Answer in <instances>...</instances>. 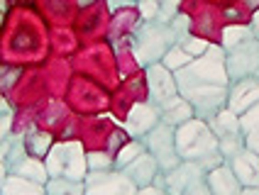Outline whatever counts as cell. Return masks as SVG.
<instances>
[{
    "instance_id": "cell-35",
    "label": "cell",
    "mask_w": 259,
    "mask_h": 195,
    "mask_svg": "<svg viewBox=\"0 0 259 195\" xmlns=\"http://www.w3.org/2000/svg\"><path fill=\"white\" fill-rule=\"evenodd\" d=\"M135 3H140V0H110V10H117V8H130V5H135Z\"/></svg>"
},
{
    "instance_id": "cell-32",
    "label": "cell",
    "mask_w": 259,
    "mask_h": 195,
    "mask_svg": "<svg viewBox=\"0 0 259 195\" xmlns=\"http://www.w3.org/2000/svg\"><path fill=\"white\" fill-rule=\"evenodd\" d=\"M245 147L249 152H254L259 156V132H252V134H247L245 137Z\"/></svg>"
},
{
    "instance_id": "cell-6",
    "label": "cell",
    "mask_w": 259,
    "mask_h": 195,
    "mask_svg": "<svg viewBox=\"0 0 259 195\" xmlns=\"http://www.w3.org/2000/svg\"><path fill=\"white\" fill-rule=\"evenodd\" d=\"M142 141H144V149L157 159L161 173H166V171H171L174 166L181 164V156L176 152V129L174 127L159 122L152 132L144 134Z\"/></svg>"
},
{
    "instance_id": "cell-11",
    "label": "cell",
    "mask_w": 259,
    "mask_h": 195,
    "mask_svg": "<svg viewBox=\"0 0 259 195\" xmlns=\"http://www.w3.org/2000/svg\"><path fill=\"white\" fill-rule=\"evenodd\" d=\"M159 122H161V117H159V108L157 105H152V103L147 100V103H137V105L130 110L122 129L130 134V139H142L144 134H147V132H152Z\"/></svg>"
},
{
    "instance_id": "cell-13",
    "label": "cell",
    "mask_w": 259,
    "mask_h": 195,
    "mask_svg": "<svg viewBox=\"0 0 259 195\" xmlns=\"http://www.w3.org/2000/svg\"><path fill=\"white\" fill-rule=\"evenodd\" d=\"M205 185L210 188L213 195H240L242 193V183L237 181L235 171L230 168L228 161L218 164L215 168H210L205 173Z\"/></svg>"
},
{
    "instance_id": "cell-17",
    "label": "cell",
    "mask_w": 259,
    "mask_h": 195,
    "mask_svg": "<svg viewBox=\"0 0 259 195\" xmlns=\"http://www.w3.org/2000/svg\"><path fill=\"white\" fill-rule=\"evenodd\" d=\"M8 173H15V176H22V178H29V181H37V183H47L49 181V171L44 166V159H34V156H25L20 159L15 166L8 168Z\"/></svg>"
},
{
    "instance_id": "cell-3",
    "label": "cell",
    "mask_w": 259,
    "mask_h": 195,
    "mask_svg": "<svg viewBox=\"0 0 259 195\" xmlns=\"http://www.w3.org/2000/svg\"><path fill=\"white\" fill-rule=\"evenodd\" d=\"M176 42H179V34L174 32L171 25L157 22V20H152V22H144L142 20L137 25L135 37H132V54L147 69L152 64H161L164 54Z\"/></svg>"
},
{
    "instance_id": "cell-19",
    "label": "cell",
    "mask_w": 259,
    "mask_h": 195,
    "mask_svg": "<svg viewBox=\"0 0 259 195\" xmlns=\"http://www.w3.org/2000/svg\"><path fill=\"white\" fill-rule=\"evenodd\" d=\"M22 139H25V149H27V154L29 156H34V159H47V154L52 152V147H54L52 134L39 132V129H29L27 134H22Z\"/></svg>"
},
{
    "instance_id": "cell-8",
    "label": "cell",
    "mask_w": 259,
    "mask_h": 195,
    "mask_svg": "<svg viewBox=\"0 0 259 195\" xmlns=\"http://www.w3.org/2000/svg\"><path fill=\"white\" fill-rule=\"evenodd\" d=\"M83 195H137V185L122 171H88L83 178Z\"/></svg>"
},
{
    "instance_id": "cell-21",
    "label": "cell",
    "mask_w": 259,
    "mask_h": 195,
    "mask_svg": "<svg viewBox=\"0 0 259 195\" xmlns=\"http://www.w3.org/2000/svg\"><path fill=\"white\" fill-rule=\"evenodd\" d=\"M254 34H252V29L249 25H232V27H225L223 29V39H220V46H223V52H230L232 46H237V44L247 42V39H252Z\"/></svg>"
},
{
    "instance_id": "cell-26",
    "label": "cell",
    "mask_w": 259,
    "mask_h": 195,
    "mask_svg": "<svg viewBox=\"0 0 259 195\" xmlns=\"http://www.w3.org/2000/svg\"><path fill=\"white\" fill-rule=\"evenodd\" d=\"M240 127H242L245 137L247 134H252V132H259V103L240 115Z\"/></svg>"
},
{
    "instance_id": "cell-1",
    "label": "cell",
    "mask_w": 259,
    "mask_h": 195,
    "mask_svg": "<svg viewBox=\"0 0 259 195\" xmlns=\"http://www.w3.org/2000/svg\"><path fill=\"white\" fill-rule=\"evenodd\" d=\"M179 95L186 98L198 120H210L213 115L228 108V71H225V52L223 46H213L193 59L188 66L174 73Z\"/></svg>"
},
{
    "instance_id": "cell-23",
    "label": "cell",
    "mask_w": 259,
    "mask_h": 195,
    "mask_svg": "<svg viewBox=\"0 0 259 195\" xmlns=\"http://www.w3.org/2000/svg\"><path fill=\"white\" fill-rule=\"evenodd\" d=\"M191 61H193V56L186 54V52H184L179 44H174L171 49L164 54V59H161V64H164V66H166L169 71H174V73H176L179 69H184V66H188Z\"/></svg>"
},
{
    "instance_id": "cell-24",
    "label": "cell",
    "mask_w": 259,
    "mask_h": 195,
    "mask_svg": "<svg viewBox=\"0 0 259 195\" xmlns=\"http://www.w3.org/2000/svg\"><path fill=\"white\" fill-rule=\"evenodd\" d=\"M88 171H113L115 168V156H110V152H91L86 154Z\"/></svg>"
},
{
    "instance_id": "cell-30",
    "label": "cell",
    "mask_w": 259,
    "mask_h": 195,
    "mask_svg": "<svg viewBox=\"0 0 259 195\" xmlns=\"http://www.w3.org/2000/svg\"><path fill=\"white\" fill-rule=\"evenodd\" d=\"M10 127H13V115H10V112L0 115V141L10 137Z\"/></svg>"
},
{
    "instance_id": "cell-12",
    "label": "cell",
    "mask_w": 259,
    "mask_h": 195,
    "mask_svg": "<svg viewBox=\"0 0 259 195\" xmlns=\"http://www.w3.org/2000/svg\"><path fill=\"white\" fill-rule=\"evenodd\" d=\"M257 103H259V76L240 78V81L228 85V108L235 115H242Z\"/></svg>"
},
{
    "instance_id": "cell-31",
    "label": "cell",
    "mask_w": 259,
    "mask_h": 195,
    "mask_svg": "<svg viewBox=\"0 0 259 195\" xmlns=\"http://www.w3.org/2000/svg\"><path fill=\"white\" fill-rule=\"evenodd\" d=\"M184 195H213V193H210V188L205 185V181H198V183H193Z\"/></svg>"
},
{
    "instance_id": "cell-41",
    "label": "cell",
    "mask_w": 259,
    "mask_h": 195,
    "mask_svg": "<svg viewBox=\"0 0 259 195\" xmlns=\"http://www.w3.org/2000/svg\"><path fill=\"white\" fill-rule=\"evenodd\" d=\"M3 17H5V13H0V25H3Z\"/></svg>"
},
{
    "instance_id": "cell-37",
    "label": "cell",
    "mask_w": 259,
    "mask_h": 195,
    "mask_svg": "<svg viewBox=\"0 0 259 195\" xmlns=\"http://www.w3.org/2000/svg\"><path fill=\"white\" fill-rule=\"evenodd\" d=\"M245 5L252 10V13H254V10H259V0H245Z\"/></svg>"
},
{
    "instance_id": "cell-20",
    "label": "cell",
    "mask_w": 259,
    "mask_h": 195,
    "mask_svg": "<svg viewBox=\"0 0 259 195\" xmlns=\"http://www.w3.org/2000/svg\"><path fill=\"white\" fill-rule=\"evenodd\" d=\"M47 195H83V181H73V178H49L44 183Z\"/></svg>"
},
{
    "instance_id": "cell-9",
    "label": "cell",
    "mask_w": 259,
    "mask_h": 195,
    "mask_svg": "<svg viewBox=\"0 0 259 195\" xmlns=\"http://www.w3.org/2000/svg\"><path fill=\"white\" fill-rule=\"evenodd\" d=\"M205 168L201 164H196V161H181L179 166H174L171 171H166V173H159V178L154 181V185H161L166 195H184L193 185V183L198 181H205Z\"/></svg>"
},
{
    "instance_id": "cell-25",
    "label": "cell",
    "mask_w": 259,
    "mask_h": 195,
    "mask_svg": "<svg viewBox=\"0 0 259 195\" xmlns=\"http://www.w3.org/2000/svg\"><path fill=\"white\" fill-rule=\"evenodd\" d=\"M179 46L186 52V54H191L193 59H198L201 54H205L208 49H210V42H205V39H198V37H191V34H184L181 39H179Z\"/></svg>"
},
{
    "instance_id": "cell-28",
    "label": "cell",
    "mask_w": 259,
    "mask_h": 195,
    "mask_svg": "<svg viewBox=\"0 0 259 195\" xmlns=\"http://www.w3.org/2000/svg\"><path fill=\"white\" fill-rule=\"evenodd\" d=\"M137 8H140V15H142L144 22H152V20H157V15H159V0H140V3H137Z\"/></svg>"
},
{
    "instance_id": "cell-4",
    "label": "cell",
    "mask_w": 259,
    "mask_h": 195,
    "mask_svg": "<svg viewBox=\"0 0 259 195\" xmlns=\"http://www.w3.org/2000/svg\"><path fill=\"white\" fill-rule=\"evenodd\" d=\"M44 166L49 171V178H73L83 181L88 173L86 154L81 141H59L47 154Z\"/></svg>"
},
{
    "instance_id": "cell-15",
    "label": "cell",
    "mask_w": 259,
    "mask_h": 195,
    "mask_svg": "<svg viewBox=\"0 0 259 195\" xmlns=\"http://www.w3.org/2000/svg\"><path fill=\"white\" fill-rule=\"evenodd\" d=\"M228 164L235 171L237 181L242 183V188H259V156L254 152H249L245 147L240 154H235Z\"/></svg>"
},
{
    "instance_id": "cell-14",
    "label": "cell",
    "mask_w": 259,
    "mask_h": 195,
    "mask_svg": "<svg viewBox=\"0 0 259 195\" xmlns=\"http://www.w3.org/2000/svg\"><path fill=\"white\" fill-rule=\"evenodd\" d=\"M122 173H125L137 188H144V185H152V183L157 181L161 168H159L157 159H154L152 154L144 152V154H140L135 161H130L127 166L122 168Z\"/></svg>"
},
{
    "instance_id": "cell-27",
    "label": "cell",
    "mask_w": 259,
    "mask_h": 195,
    "mask_svg": "<svg viewBox=\"0 0 259 195\" xmlns=\"http://www.w3.org/2000/svg\"><path fill=\"white\" fill-rule=\"evenodd\" d=\"M179 13V0H159V15H157V22H171L174 17Z\"/></svg>"
},
{
    "instance_id": "cell-10",
    "label": "cell",
    "mask_w": 259,
    "mask_h": 195,
    "mask_svg": "<svg viewBox=\"0 0 259 195\" xmlns=\"http://www.w3.org/2000/svg\"><path fill=\"white\" fill-rule=\"evenodd\" d=\"M147 85H149V103L157 108L179 98V85L174 78V71H169L164 64L147 66Z\"/></svg>"
},
{
    "instance_id": "cell-18",
    "label": "cell",
    "mask_w": 259,
    "mask_h": 195,
    "mask_svg": "<svg viewBox=\"0 0 259 195\" xmlns=\"http://www.w3.org/2000/svg\"><path fill=\"white\" fill-rule=\"evenodd\" d=\"M0 195H47V190H44L42 183L22 178V176H15V173H8Z\"/></svg>"
},
{
    "instance_id": "cell-22",
    "label": "cell",
    "mask_w": 259,
    "mask_h": 195,
    "mask_svg": "<svg viewBox=\"0 0 259 195\" xmlns=\"http://www.w3.org/2000/svg\"><path fill=\"white\" fill-rule=\"evenodd\" d=\"M144 141L142 139H127L120 149L115 152V168L117 171H122V168L127 166L130 161H135L140 154H144Z\"/></svg>"
},
{
    "instance_id": "cell-2",
    "label": "cell",
    "mask_w": 259,
    "mask_h": 195,
    "mask_svg": "<svg viewBox=\"0 0 259 195\" xmlns=\"http://www.w3.org/2000/svg\"><path fill=\"white\" fill-rule=\"evenodd\" d=\"M176 152L181 156V161H196L205 171H210L225 161L220 156L215 134L210 132L208 122L198 120V117L176 127Z\"/></svg>"
},
{
    "instance_id": "cell-38",
    "label": "cell",
    "mask_w": 259,
    "mask_h": 195,
    "mask_svg": "<svg viewBox=\"0 0 259 195\" xmlns=\"http://www.w3.org/2000/svg\"><path fill=\"white\" fill-rule=\"evenodd\" d=\"M240 195H259V188H242Z\"/></svg>"
},
{
    "instance_id": "cell-39",
    "label": "cell",
    "mask_w": 259,
    "mask_h": 195,
    "mask_svg": "<svg viewBox=\"0 0 259 195\" xmlns=\"http://www.w3.org/2000/svg\"><path fill=\"white\" fill-rule=\"evenodd\" d=\"M8 10V0H0V13H5Z\"/></svg>"
},
{
    "instance_id": "cell-34",
    "label": "cell",
    "mask_w": 259,
    "mask_h": 195,
    "mask_svg": "<svg viewBox=\"0 0 259 195\" xmlns=\"http://www.w3.org/2000/svg\"><path fill=\"white\" fill-rule=\"evenodd\" d=\"M249 29H252L254 39H259V10H254V13H252V20H249Z\"/></svg>"
},
{
    "instance_id": "cell-36",
    "label": "cell",
    "mask_w": 259,
    "mask_h": 195,
    "mask_svg": "<svg viewBox=\"0 0 259 195\" xmlns=\"http://www.w3.org/2000/svg\"><path fill=\"white\" fill-rule=\"evenodd\" d=\"M5 178H8V166L0 161V190H3V183H5Z\"/></svg>"
},
{
    "instance_id": "cell-40",
    "label": "cell",
    "mask_w": 259,
    "mask_h": 195,
    "mask_svg": "<svg viewBox=\"0 0 259 195\" xmlns=\"http://www.w3.org/2000/svg\"><path fill=\"white\" fill-rule=\"evenodd\" d=\"M78 3H81V5H91L93 0H78Z\"/></svg>"
},
{
    "instance_id": "cell-7",
    "label": "cell",
    "mask_w": 259,
    "mask_h": 195,
    "mask_svg": "<svg viewBox=\"0 0 259 195\" xmlns=\"http://www.w3.org/2000/svg\"><path fill=\"white\" fill-rule=\"evenodd\" d=\"M225 71H228V81L235 83L240 78L259 76V39H247V42L232 46L230 52H225Z\"/></svg>"
},
{
    "instance_id": "cell-29",
    "label": "cell",
    "mask_w": 259,
    "mask_h": 195,
    "mask_svg": "<svg viewBox=\"0 0 259 195\" xmlns=\"http://www.w3.org/2000/svg\"><path fill=\"white\" fill-rule=\"evenodd\" d=\"M169 25H171V27H174V32H176V34H179V39H181V37L186 34V29H188V25H191V20H188L186 15L176 13V17H174L171 22H169Z\"/></svg>"
},
{
    "instance_id": "cell-16",
    "label": "cell",
    "mask_w": 259,
    "mask_h": 195,
    "mask_svg": "<svg viewBox=\"0 0 259 195\" xmlns=\"http://www.w3.org/2000/svg\"><path fill=\"white\" fill-rule=\"evenodd\" d=\"M159 117H161V122L169 127H176L184 125V122H188V120H193L196 117V112H193V108H191V103H188L186 98H174V100H169L166 105H161L159 108Z\"/></svg>"
},
{
    "instance_id": "cell-33",
    "label": "cell",
    "mask_w": 259,
    "mask_h": 195,
    "mask_svg": "<svg viewBox=\"0 0 259 195\" xmlns=\"http://www.w3.org/2000/svg\"><path fill=\"white\" fill-rule=\"evenodd\" d=\"M137 195H166V190L161 185H144V188H137Z\"/></svg>"
},
{
    "instance_id": "cell-5",
    "label": "cell",
    "mask_w": 259,
    "mask_h": 195,
    "mask_svg": "<svg viewBox=\"0 0 259 195\" xmlns=\"http://www.w3.org/2000/svg\"><path fill=\"white\" fill-rule=\"evenodd\" d=\"M208 127L215 134L220 156L225 161H230L235 154H240L245 149V132L240 127V115H235L230 108H223L218 115H213L208 120Z\"/></svg>"
}]
</instances>
